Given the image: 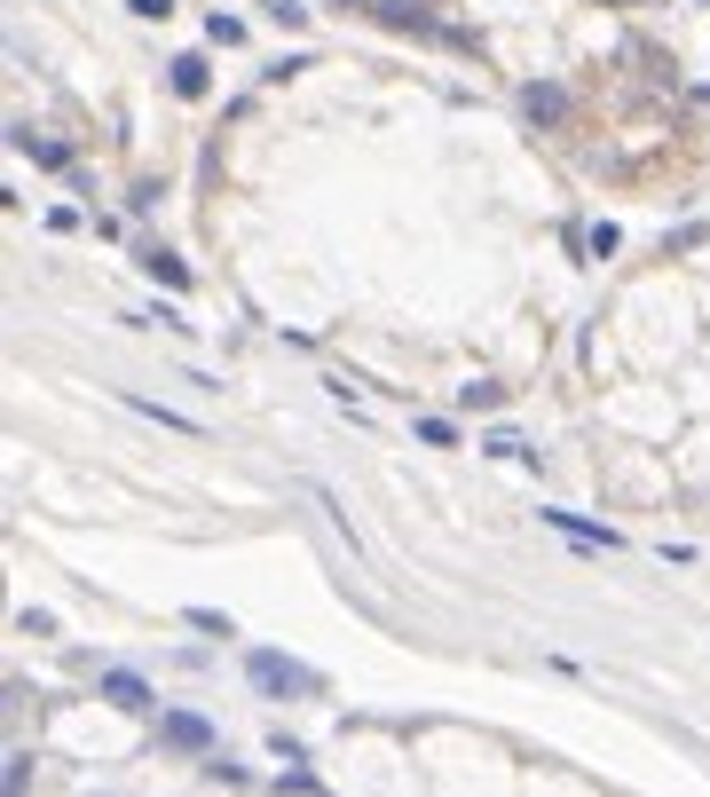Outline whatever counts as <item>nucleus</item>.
<instances>
[{
  "label": "nucleus",
  "mask_w": 710,
  "mask_h": 797,
  "mask_svg": "<svg viewBox=\"0 0 710 797\" xmlns=\"http://www.w3.org/2000/svg\"><path fill=\"white\" fill-rule=\"evenodd\" d=\"M245 679H253L261 695H316V687H324V679L309 672V663H285V655H268V648H261V655H245Z\"/></svg>",
  "instance_id": "f257e3e1"
},
{
  "label": "nucleus",
  "mask_w": 710,
  "mask_h": 797,
  "mask_svg": "<svg viewBox=\"0 0 710 797\" xmlns=\"http://www.w3.org/2000/svg\"><path fill=\"white\" fill-rule=\"evenodd\" d=\"M371 16H380L387 32H419V40H458V32H443V24L419 9V0H371Z\"/></svg>",
  "instance_id": "f03ea898"
},
{
  "label": "nucleus",
  "mask_w": 710,
  "mask_h": 797,
  "mask_svg": "<svg viewBox=\"0 0 710 797\" xmlns=\"http://www.w3.org/2000/svg\"><path fill=\"white\" fill-rule=\"evenodd\" d=\"M158 742H166V750H214V726L197 718V711H166V718H158Z\"/></svg>",
  "instance_id": "7ed1b4c3"
},
{
  "label": "nucleus",
  "mask_w": 710,
  "mask_h": 797,
  "mask_svg": "<svg viewBox=\"0 0 710 797\" xmlns=\"http://www.w3.org/2000/svg\"><path fill=\"white\" fill-rule=\"evenodd\" d=\"M521 111H529L537 126H561V119H568V87H553V80H537V87H521Z\"/></svg>",
  "instance_id": "20e7f679"
},
{
  "label": "nucleus",
  "mask_w": 710,
  "mask_h": 797,
  "mask_svg": "<svg viewBox=\"0 0 710 797\" xmlns=\"http://www.w3.org/2000/svg\"><path fill=\"white\" fill-rule=\"evenodd\" d=\"M166 80H175V95H182V104H206V87H214L206 56H175V63H166Z\"/></svg>",
  "instance_id": "39448f33"
},
{
  "label": "nucleus",
  "mask_w": 710,
  "mask_h": 797,
  "mask_svg": "<svg viewBox=\"0 0 710 797\" xmlns=\"http://www.w3.org/2000/svg\"><path fill=\"white\" fill-rule=\"evenodd\" d=\"M545 521L561 529V538H577V545H616V529H600V521H585V514H561V506H545Z\"/></svg>",
  "instance_id": "423d86ee"
},
{
  "label": "nucleus",
  "mask_w": 710,
  "mask_h": 797,
  "mask_svg": "<svg viewBox=\"0 0 710 797\" xmlns=\"http://www.w3.org/2000/svg\"><path fill=\"white\" fill-rule=\"evenodd\" d=\"M104 703H119V711H151V687L134 679V672H104Z\"/></svg>",
  "instance_id": "0eeeda50"
},
{
  "label": "nucleus",
  "mask_w": 710,
  "mask_h": 797,
  "mask_svg": "<svg viewBox=\"0 0 710 797\" xmlns=\"http://www.w3.org/2000/svg\"><path fill=\"white\" fill-rule=\"evenodd\" d=\"M9 143H16L24 158H40V166H72V150H63V143H48V135H32V126H9Z\"/></svg>",
  "instance_id": "6e6552de"
},
{
  "label": "nucleus",
  "mask_w": 710,
  "mask_h": 797,
  "mask_svg": "<svg viewBox=\"0 0 710 797\" xmlns=\"http://www.w3.org/2000/svg\"><path fill=\"white\" fill-rule=\"evenodd\" d=\"M143 269H151L158 285H175V292L190 285V261H175V253H166V245H143Z\"/></svg>",
  "instance_id": "1a4fd4ad"
},
{
  "label": "nucleus",
  "mask_w": 710,
  "mask_h": 797,
  "mask_svg": "<svg viewBox=\"0 0 710 797\" xmlns=\"http://www.w3.org/2000/svg\"><path fill=\"white\" fill-rule=\"evenodd\" d=\"M127 411H143V419H158V426H175V435H206V426H197V419L166 411V403H151V395H127Z\"/></svg>",
  "instance_id": "9d476101"
},
{
  "label": "nucleus",
  "mask_w": 710,
  "mask_h": 797,
  "mask_svg": "<svg viewBox=\"0 0 710 797\" xmlns=\"http://www.w3.org/2000/svg\"><path fill=\"white\" fill-rule=\"evenodd\" d=\"M458 403H466V411H497V403H505V387H490V379H473V387H458Z\"/></svg>",
  "instance_id": "9b49d317"
},
{
  "label": "nucleus",
  "mask_w": 710,
  "mask_h": 797,
  "mask_svg": "<svg viewBox=\"0 0 710 797\" xmlns=\"http://www.w3.org/2000/svg\"><path fill=\"white\" fill-rule=\"evenodd\" d=\"M482 450H490V458H537V450H529V443H521V435H505V426H497V435H490V443H482Z\"/></svg>",
  "instance_id": "f8f14e48"
},
{
  "label": "nucleus",
  "mask_w": 710,
  "mask_h": 797,
  "mask_svg": "<svg viewBox=\"0 0 710 797\" xmlns=\"http://www.w3.org/2000/svg\"><path fill=\"white\" fill-rule=\"evenodd\" d=\"M419 443H434V450H450V443H458V426H450V419H419Z\"/></svg>",
  "instance_id": "ddd939ff"
},
{
  "label": "nucleus",
  "mask_w": 710,
  "mask_h": 797,
  "mask_svg": "<svg viewBox=\"0 0 710 797\" xmlns=\"http://www.w3.org/2000/svg\"><path fill=\"white\" fill-rule=\"evenodd\" d=\"M206 40H214V48H237V40H245V24H237V16H214Z\"/></svg>",
  "instance_id": "4468645a"
},
{
  "label": "nucleus",
  "mask_w": 710,
  "mask_h": 797,
  "mask_svg": "<svg viewBox=\"0 0 710 797\" xmlns=\"http://www.w3.org/2000/svg\"><path fill=\"white\" fill-rule=\"evenodd\" d=\"M206 782H221V789H237V782H245V766H229V758H206Z\"/></svg>",
  "instance_id": "2eb2a0df"
},
{
  "label": "nucleus",
  "mask_w": 710,
  "mask_h": 797,
  "mask_svg": "<svg viewBox=\"0 0 710 797\" xmlns=\"http://www.w3.org/2000/svg\"><path fill=\"white\" fill-rule=\"evenodd\" d=\"M127 9H134V16H151V24H158V16H175V0H127Z\"/></svg>",
  "instance_id": "dca6fc26"
}]
</instances>
